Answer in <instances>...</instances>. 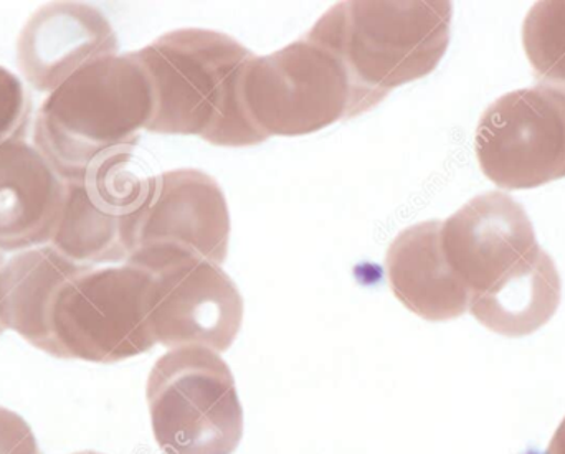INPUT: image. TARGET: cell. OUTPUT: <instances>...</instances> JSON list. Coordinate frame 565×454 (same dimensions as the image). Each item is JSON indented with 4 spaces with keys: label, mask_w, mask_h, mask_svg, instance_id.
<instances>
[{
    "label": "cell",
    "mask_w": 565,
    "mask_h": 454,
    "mask_svg": "<svg viewBox=\"0 0 565 454\" xmlns=\"http://www.w3.org/2000/svg\"><path fill=\"white\" fill-rule=\"evenodd\" d=\"M135 53L154 91L149 132L199 136L221 148L268 141L248 116L242 93L245 65L254 53L234 36L181 29Z\"/></svg>",
    "instance_id": "cell-1"
},
{
    "label": "cell",
    "mask_w": 565,
    "mask_h": 454,
    "mask_svg": "<svg viewBox=\"0 0 565 454\" xmlns=\"http://www.w3.org/2000/svg\"><path fill=\"white\" fill-rule=\"evenodd\" d=\"M451 19L447 0L341 2L306 35L344 65L351 119L381 105L392 89L434 73L450 45Z\"/></svg>",
    "instance_id": "cell-2"
},
{
    "label": "cell",
    "mask_w": 565,
    "mask_h": 454,
    "mask_svg": "<svg viewBox=\"0 0 565 454\" xmlns=\"http://www.w3.org/2000/svg\"><path fill=\"white\" fill-rule=\"evenodd\" d=\"M152 115L151 78L136 53L103 56L50 93L33 142L63 181H78L96 159L136 148Z\"/></svg>",
    "instance_id": "cell-3"
},
{
    "label": "cell",
    "mask_w": 565,
    "mask_h": 454,
    "mask_svg": "<svg viewBox=\"0 0 565 454\" xmlns=\"http://www.w3.org/2000/svg\"><path fill=\"white\" fill-rule=\"evenodd\" d=\"M149 413L162 454H234L244 410L232 370L214 350L174 349L149 374Z\"/></svg>",
    "instance_id": "cell-4"
},
{
    "label": "cell",
    "mask_w": 565,
    "mask_h": 454,
    "mask_svg": "<svg viewBox=\"0 0 565 454\" xmlns=\"http://www.w3.org/2000/svg\"><path fill=\"white\" fill-rule=\"evenodd\" d=\"M152 278L135 264L79 274L60 291L49 356L116 364L158 344L151 324Z\"/></svg>",
    "instance_id": "cell-5"
},
{
    "label": "cell",
    "mask_w": 565,
    "mask_h": 454,
    "mask_svg": "<svg viewBox=\"0 0 565 454\" xmlns=\"http://www.w3.org/2000/svg\"><path fill=\"white\" fill-rule=\"evenodd\" d=\"M245 108L265 138L312 134L351 115V83L341 60L308 35L252 56L242 78Z\"/></svg>",
    "instance_id": "cell-6"
},
{
    "label": "cell",
    "mask_w": 565,
    "mask_h": 454,
    "mask_svg": "<svg viewBox=\"0 0 565 454\" xmlns=\"http://www.w3.org/2000/svg\"><path fill=\"white\" fill-rule=\"evenodd\" d=\"M126 263L152 278L151 324L169 349H231L244 323V298L221 264L189 251L149 250Z\"/></svg>",
    "instance_id": "cell-7"
},
{
    "label": "cell",
    "mask_w": 565,
    "mask_h": 454,
    "mask_svg": "<svg viewBox=\"0 0 565 454\" xmlns=\"http://www.w3.org/2000/svg\"><path fill=\"white\" fill-rule=\"evenodd\" d=\"M475 152L483 174L507 191L565 179V93L537 85L501 96L481 115Z\"/></svg>",
    "instance_id": "cell-8"
},
{
    "label": "cell",
    "mask_w": 565,
    "mask_h": 454,
    "mask_svg": "<svg viewBox=\"0 0 565 454\" xmlns=\"http://www.w3.org/2000/svg\"><path fill=\"white\" fill-rule=\"evenodd\" d=\"M125 240L128 260L174 248L222 267L231 244L227 198L217 181L198 169L156 175L148 201L126 225Z\"/></svg>",
    "instance_id": "cell-9"
},
{
    "label": "cell",
    "mask_w": 565,
    "mask_h": 454,
    "mask_svg": "<svg viewBox=\"0 0 565 454\" xmlns=\"http://www.w3.org/2000/svg\"><path fill=\"white\" fill-rule=\"evenodd\" d=\"M536 247L530 215L501 192L478 195L441 221V250L471 294L490 290Z\"/></svg>",
    "instance_id": "cell-10"
},
{
    "label": "cell",
    "mask_w": 565,
    "mask_h": 454,
    "mask_svg": "<svg viewBox=\"0 0 565 454\" xmlns=\"http://www.w3.org/2000/svg\"><path fill=\"white\" fill-rule=\"evenodd\" d=\"M118 46L115 29L96 7L53 2L23 25L17 63L30 86L52 93L88 63L118 55Z\"/></svg>",
    "instance_id": "cell-11"
},
{
    "label": "cell",
    "mask_w": 565,
    "mask_h": 454,
    "mask_svg": "<svg viewBox=\"0 0 565 454\" xmlns=\"http://www.w3.org/2000/svg\"><path fill=\"white\" fill-rule=\"evenodd\" d=\"M63 202L65 181L35 145L0 144V253L46 247Z\"/></svg>",
    "instance_id": "cell-12"
},
{
    "label": "cell",
    "mask_w": 565,
    "mask_h": 454,
    "mask_svg": "<svg viewBox=\"0 0 565 454\" xmlns=\"http://www.w3.org/2000/svg\"><path fill=\"white\" fill-rule=\"evenodd\" d=\"M385 271L394 296L422 320L445 323L470 310L473 294L441 250V221H422L398 234L388 247Z\"/></svg>",
    "instance_id": "cell-13"
},
{
    "label": "cell",
    "mask_w": 565,
    "mask_h": 454,
    "mask_svg": "<svg viewBox=\"0 0 565 454\" xmlns=\"http://www.w3.org/2000/svg\"><path fill=\"white\" fill-rule=\"evenodd\" d=\"M95 270L55 247L22 251L0 268V323L49 354L52 314L60 291L79 274Z\"/></svg>",
    "instance_id": "cell-14"
},
{
    "label": "cell",
    "mask_w": 565,
    "mask_h": 454,
    "mask_svg": "<svg viewBox=\"0 0 565 454\" xmlns=\"http://www.w3.org/2000/svg\"><path fill=\"white\" fill-rule=\"evenodd\" d=\"M561 296L556 263L537 245L490 290L473 294L468 311L491 333L518 339L546 326L559 310Z\"/></svg>",
    "instance_id": "cell-15"
},
{
    "label": "cell",
    "mask_w": 565,
    "mask_h": 454,
    "mask_svg": "<svg viewBox=\"0 0 565 454\" xmlns=\"http://www.w3.org/2000/svg\"><path fill=\"white\" fill-rule=\"evenodd\" d=\"M126 224L128 220L96 197L82 179L65 182V202L52 247L83 267L121 263L128 261Z\"/></svg>",
    "instance_id": "cell-16"
},
{
    "label": "cell",
    "mask_w": 565,
    "mask_h": 454,
    "mask_svg": "<svg viewBox=\"0 0 565 454\" xmlns=\"http://www.w3.org/2000/svg\"><path fill=\"white\" fill-rule=\"evenodd\" d=\"M523 45L534 78L565 93V0L537 2L523 23Z\"/></svg>",
    "instance_id": "cell-17"
},
{
    "label": "cell",
    "mask_w": 565,
    "mask_h": 454,
    "mask_svg": "<svg viewBox=\"0 0 565 454\" xmlns=\"http://www.w3.org/2000/svg\"><path fill=\"white\" fill-rule=\"evenodd\" d=\"M32 99L23 83L0 66V144L23 141L29 128Z\"/></svg>",
    "instance_id": "cell-18"
},
{
    "label": "cell",
    "mask_w": 565,
    "mask_h": 454,
    "mask_svg": "<svg viewBox=\"0 0 565 454\" xmlns=\"http://www.w3.org/2000/svg\"><path fill=\"white\" fill-rule=\"evenodd\" d=\"M0 454H42L29 423L0 407Z\"/></svg>",
    "instance_id": "cell-19"
},
{
    "label": "cell",
    "mask_w": 565,
    "mask_h": 454,
    "mask_svg": "<svg viewBox=\"0 0 565 454\" xmlns=\"http://www.w3.org/2000/svg\"><path fill=\"white\" fill-rule=\"evenodd\" d=\"M544 454H565V419L561 423L559 429H557V432L554 433L551 445L547 446Z\"/></svg>",
    "instance_id": "cell-20"
},
{
    "label": "cell",
    "mask_w": 565,
    "mask_h": 454,
    "mask_svg": "<svg viewBox=\"0 0 565 454\" xmlns=\"http://www.w3.org/2000/svg\"><path fill=\"white\" fill-rule=\"evenodd\" d=\"M2 267H3V258H2V253H0V268H2ZM3 331H6V327H3V324L0 323V336H2Z\"/></svg>",
    "instance_id": "cell-21"
},
{
    "label": "cell",
    "mask_w": 565,
    "mask_h": 454,
    "mask_svg": "<svg viewBox=\"0 0 565 454\" xmlns=\"http://www.w3.org/2000/svg\"><path fill=\"white\" fill-rule=\"evenodd\" d=\"M75 454H102V453H95V452H83V453H75Z\"/></svg>",
    "instance_id": "cell-22"
}]
</instances>
